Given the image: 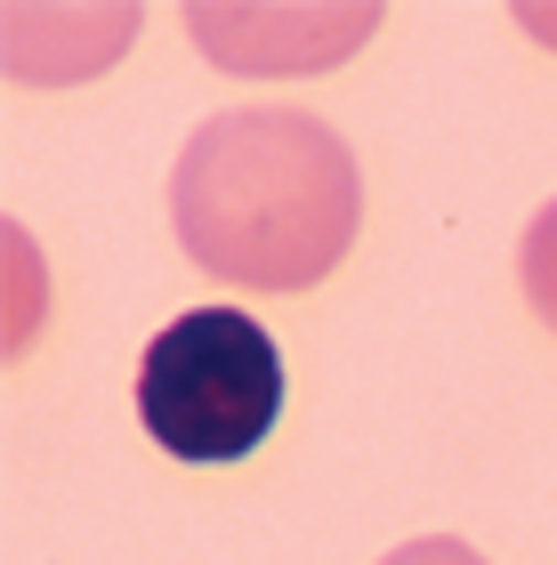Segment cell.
Masks as SVG:
<instances>
[{
	"instance_id": "1",
	"label": "cell",
	"mask_w": 557,
	"mask_h": 565,
	"mask_svg": "<svg viewBox=\"0 0 557 565\" xmlns=\"http://www.w3.org/2000/svg\"><path fill=\"white\" fill-rule=\"evenodd\" d=\"M364 218V170L323 114L235 106L211 114L170 170L179 250L235 291H308L323 282Z\"/></svg>"
},
{
	"instance_id": "2",
	"label": "cell",
	"mask_w": 557,
	"mask_h": 565,
	"mask_svg": "<svg viewBox=\"0 0 557 565\" xmlns=\"http://www.w3.org/2000/svg\"><path fill=\"white\" fill-rule=\"evenodd\" d=\"M138 420L170 460H243L283 420V348L243 307H186L138 355Z\"/></svg>"
},
{
	"instance_id": "3",
	"label": "cell",
	"mask_w": 557,
	"mask_h": 565,
	"mask_svg": "<svg viewBox=\"0 0 557 565\" xmlns=\"http://www.w3.org/2000/svg\"><path fill=\"white\" fill-rule=\"evenodd\" d=\"M379 9H186V33L218 57V73H332L356 41H372Z\"/></svg>"
},
{
	"instance_id": "4",
	"label": "cell",
	"mask_w": 557,
	"mask_h": 565,
	"mask_svg": "<svg viewBox=\"0 0 557 565\" xmlns=\"http://www.w3.org/2000/svg\"><path fill=\"white\" fill-rule=\"evenodd\" d=\"M146 9H0V57H9V82H89V73L114 65L121 41H138Z\"/></svg>"
},
{
	"instance_id": "5",
	"label": "cell",
	"mask_w": 557,
	"mask_h": 565,
	"mask_svg": "<svg viewBox=\"0 0 557 565\" xmlns=\"http://www.w3.org/2000/svg\"><path fill=\"white\" fill-rule=\"evenodd\" d=\"M517 282H525V307L557 331V194L534 211V226H525V243H517Z\"/></svg>"
},
{
	"instance_id": "6",
	"label": "cell",
	"mask_w": 557,
	"mask_h": 565,
	"mask_svg": "<svg viewBox=\"0 0 557 565\" xmlns=\"http://www.w3.org/2000/svg\"><path fill=\"white\" fill-rule=\"evenodd\" d=\"M379 565H485L469 542H452V533H428V542H404V550H388Z\"/></svg>"
}]
</instances>
